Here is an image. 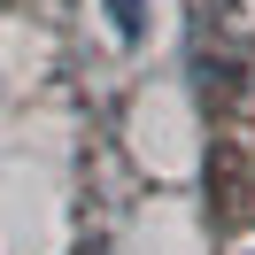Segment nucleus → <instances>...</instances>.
I'll return each mask as SVG.
<instances>
[{
    "label": "nucleus",
    "instance_id": "nucleus-1",
    "mask_svg": "<svg viewBox=\"0 0 255 255\" xmlns=\"http://www.w3.org/2000/svg\"><path fill=\"white\" fill-rule=\"evenodd\" d=\"M101 8H109V31L124 39V47L147 39V0H101Z\"/></svg>",
    "mask_w": 255,
    "mask_h": 255
}]
</instances>
